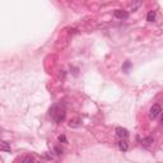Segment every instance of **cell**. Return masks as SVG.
<instances>
[{"instance_id":"cell-1","label":"cell","mask_w":163,"mask_h":163,"mask_svg":"<svg viewBox=\"0 0 163 163\" xmlns=\"http://www.w3.org/2000/svg\"><path fill=\"white\" fill-rule=\"evenodd\" d=\"M50 113L56 122H61L65 119V107L61 105H55L50 110Z\"/></svg>"},{"instance_id":"cell-2","label":"cell","mask_w":163,"mask_h":163,"mask_svg":"<svg viewBox=\"0 0 163 163\" xmlns=\"http://www.w3.org/2000/svg\"><path fill=\"white\" fill-rule=\"evenodd\" d=\"M161 112H162L161 106H159V105H154V106H152L150 111H149V117H150V119H156V117H158V115Z\"/></svg>"},{"instance_id":"cell-3","label":"cell","mask_w":163,"mask_h":163,"mask_svg":"<svg viewBox=\"0 0 163 163\" xmlns=\"http://www.w3.org/2000/svg\"><path fill=\"white\" fill-rule=\"evenodd\" d=\"M116 135L117 138H120V140H126L129 136V131L124 127H116Z\"/></svg>"},{"instance_id":"cell-4","label":"cell","mask_w":163,"mask_h":163,"mask_svg":"<svg viewBox=\"0 0 163 163\" xmlns=\"http://www.w3.org/2000/svg\"><path fill=\"white\" fill-rule=\"evenodd\" d=\"M113 15H115L117 19H127V18H129V13H127L126 10H121V9H116Z\"/></svg>"},{"instance_id":"cell-5","label":"cell","mask_w":163,"mask_h":163,"mask_svg":"<svg viewBox=\"0 0 163 163\" xmlns=\"http://www.w3.org/2000/svg\"><path fill=\"white\" fill-rule=\"evenodd\" d=\"M119 149L122 152H126L127 149H129V144H127L126 140H120V142H119Z\"/></svg>"},{"instance_id":"cell-6","label":"cell","mask_w":163,"mask_h":163,"mask_svg":"<svg viewBox=\"0 0 163 163\" xmlns=\"http://www.w3.org/2000/svg\"><path fill=\"white\" fill-rule=\"evenodd\" d=\"M154 19H156V12H154V10H150V12L148 13V15H146V21L154 22Z\"/></svg>"},{"instance_id":"cell-7","label":"cell","mask_w":163,"mask_h":163,"mask_svg":"<svg viewBox=\"0 0 163 163\" xmlns=\"http://www.w3.org/2000/svg\"><path fill=\"white\" fill-rule=\"evenodd\" d=\"M21 163H34V159H33V157L27 156V157H24V158L22 159Z\"/></svg>"},{"instance_id":"cell-8","label":"cell","mask_w":163,"mask_h":163,"mask_svg":"<svg viewBox=\"0 0 163 163\" xmlns=\"http://www.w3.org/2000/svg\"><path fill=\"white\" fill-rule=\"evenodd\" d=\"M150 143H153V138H146V139L143 140V145L144 146H148Z\"/></svg>"},{"instance_id":"cell-9","label":"cell","mask_w":163,"mask_h":163,"mask_svg":"<svg viewBox=\"0 0 163 163\" xmlns=\"http://www.w3.org/2000/svg\"><path fill=\"white\" fill-rule=\"evenodd\" d=\"M1 150L10 152V146H8V143L7 142H3V144H1Z\"/></svg>"},{"instance_id":"cell-10","label":"cell","mask_w":163,"mask_h":163,"mask_svg":"<svg viewBox=\"0 0 163 163\" xmlns=\"http://www.w3.org/2000/svg\"><path fill=\"white\" fill-rule=\"evenodd\" d=\"M59 142L66 143V138H65V135H59Z\"/></svg>"},{"instance_id":"cell-11","label":"cell","mask_w":163,"mask_h":163,"mask_svg":"<svg viewBox=\"0 0 163 163\" xmlns=\"http://www.w3.org/2000/svg\"><path fill=\"white\" fill-rule=\"evenodd\" d=\"M129 66H130V62H126V64H125V66H124V69H127Z\"/></svg>"},{"instance_id":"cell-12","label":"cell","mask_w":163,"mask_h":163,"mask_svg":"<svg viewBox=\"0 0 163 163\" xmlns=\"http://www.w3.org/2000/svg\"><path fill=\"white\" fill-rule=\"evenodd\" d=\"M161 124L163 125V112H162V116H161Z\"/></svg>"}]
</instances>
